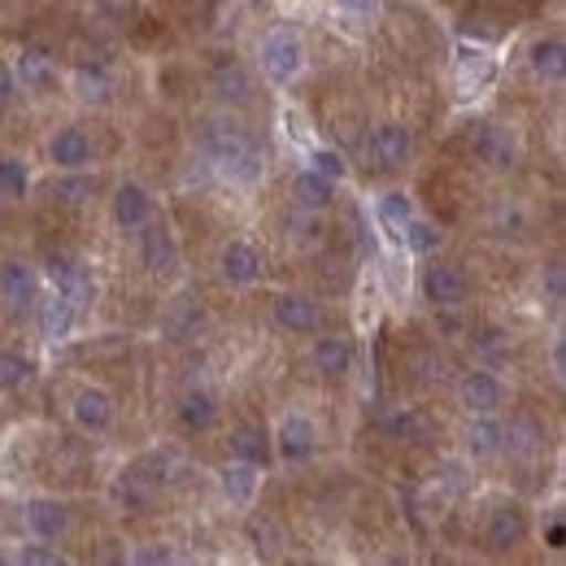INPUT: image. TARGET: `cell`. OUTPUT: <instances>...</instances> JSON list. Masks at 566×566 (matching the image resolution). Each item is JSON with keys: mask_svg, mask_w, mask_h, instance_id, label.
I'll list each match as a JSON object with an SVG mask.
<instances>
[{"mask_svg": "<svg viewBox=\"0 0 566 566\" xmlns=\"http://www.w3.org/2000/svg\"><path fill=\"white\" fill-rule=\"evenodd\" d=\"M170 558H175L170 549H136L132 554V563H170Z\"/></svg>", "mask_w": 566, "mask_h": 566, "instance_id": "42", "label": "cell"}, {"mask_svg": "<svg viewBox=\"0 0 566 566\" xmlns=\"http://www.w3.org/2000/svg\"><path fill=\"white\" fill-rule=\"evenodd\" d=\"M332 192H336V184L332 179H323L318 170H296V179H292V201L301 206L305 213H318L332 206Z\"/></svg>", "mask_w": 566, "mask_h": 566, "instance_id": "27", "label": "cell"}, {"mask_svg": "<svg viewBox=\"0 0 566 566\" xmlns=\"http://www.w3.org/2000/svg\"><path fill=\"white\" fill-rule=\"evenodd\" d=\"M31 379V357L18 349H0V392H18Z\"/></svg>", "mask_w": 566, "mask_h": 566, "instance_id": "33", "label": "cell"}, {"mask_svg": "<svg viewBox=\"0 0 566 566\" xmlns=\"http://www.w3.org/2000/svg\"><path fill=\"white\" fill-rule=\"evenodd\" d=\"M92 192H96V179H92V175H83V170H66L62 179H53V184H49V197H53L57 206H83Z\"/></svg>", "mask_w": 566, "mask_h": 566, "instance_id": "31", "label": "cell"}, {"mask_svg": "<svg viewBox=\"0 0 566 566\" xmlns=\"http://www.w3.org/2000/svg\"><path fill=\"white\" fill-rule=\"evenodd\" d=\"M375 213H379V222H384V227L401 231V227L410 222L415 206H410V197H406V192H384V197H379V206H375Z\"/></svg>", "mask_w": 566, "mask_h": 566, "instance_id": "35", "label": "cell"}, {"mask_svg": "<svg viewBox=\"0 0 566 566\" xmlns=\"http://www.w3.org/2000/svg\"><path fill=\"white\" fill-rule=\"evenodd\" d=\"M0 301H4L9 314L35 310V301H40V275H35L31 262H22V258H4L0 262Z\"/></svg>", "mask_w": 566, "mask_h": 566, "instance_id": "6", "label": "cell"}, {"mask_svg": "<svg viewBox=\"0 0 566 566\" xmlns=\"http://www.w3.org/2000/svg\"><path fill=\"white\" fill-rule=\"evenodd\" d=\"M314 449H318V427L310 415H283L280 427H275V453H280L287 467H296V462H305V458H314Z\"/></svg>", "mask_w": 566, "mask_h": 566, "instance_id": "9", "label": "cell"}, {"mask_svg": "<svg viewBox=\"0 0 566 566\" xmlns=\"http://www.w3.org/2000/svg\"><path fill=\"white\" fill-rule=\"evenodd\" d=\"M218 271H222V280L231 283V287H249V283L262 280V253H258V244H249V240H231V244H222V253H218Z\"/></svg>", "mask_w": 566, "mask_h": 566, "instance_id": "16", "label": "cell"}, {"mask_svg": "<svg viewBox=\"0 0 566 566\" xmlns=\"http://www.w3.org/2000/svg\"><path fill=\"white\" fill-rule=\"evenodd\" d=\"M505 444L518 449V453H536V449H541V431H536L532 419H523V423H514L505 431Z\"/></svg>", "mask_w": 566, "mask_h": 566, "instance_id": "38", "label": "cell"}, {"mask_svg": "<svg viewBox=\"0 0 566 566\" xmlns=\"http://www.w3.org/2000/svg\"><path fill=\"white\" fill-rule=\"evenodd\" d=\"M109 213H114V227L118 231H140L144 222L153 218V197L140 184H118L114 188V201H109Z\"/></svg>", "mask_w": 566, "mask_h": 566, "instance_id": "19", "label": "cell"}, {"mask_svg": "<svg viewBox=\"0 0 566 566\" xmlns=\"http://www.w3.org/2000/svg\"><path fill=\"white\" fill-rule=\"evenodd\" d=\"M71 419L83 436H101V431H109V423H114V397H109L105 388H96V384L78 388L71 401Z\"/></svg>", "mask_w": 566, "mask_h": 566, "instance_id": "13", "label": "cell"}, {"mask_svg": "<svg viewBox=\"0 0 566 566\" xmlns=\"http://www.w3.org/2000/svg\"><path fill=\"white\" fill-rule=\"evenodd\" d=\"M258 66L271 83H292L305 66V49H301V40L292 31H271L262 40V49H258Z\"/></svg>", "mask_w": 566, "mask_h": 566, "instance_id": "4", "label": "cell"}, {"mask_svg": "<svg viewBox=\"0 0 566 566\" xmlns=\"http://www.w3.org/2000/svg\"><path fill=\"white\" fill-rule=\"evenodd\" d=\"M554 375H558V379L566 375V345L563 340H554Z\"/></svg>", "mask_w": 566, "mask_h": 566, "instance_id": "44", "label": "cell"}, {"mask_svg": "<svg viewBox=\"0 0 566 566\" xmlns=\"http://www.w3.org/2000/svg\"><path fill=\"white\" fill-rule=\"evenodd\" d=\"M563 545H566V523L558 518V523L549 527V549H563Z\"/></svg>", "mask_w": 566, "mask_h": 566, "instance_id": "43", "label": "cell"}, {"mask_svg": "<svg viewBox=\"0 0 566 566\" xmlns=\"http://www.w3.org/2000/svg\"><path fill=\"white\" fill-rule=\"evenodd\" d=\"M71 83H74V96H78L83 105H105L109 92H114V78H109L105 66H78Z\"/></svg>", "mask_w": 566, "mask_h": 566, "instance_id": "30", "label": "cell"}, {"mask_svg": "<svg viewBox=\"0 0 566 566\" xmlns=\"http://www.w3.org/2000/svg\"><path fill=\"white\" fill-rule=\"evenodd\" d=\"M49 161L57 170H83L92 161V136L83 127H62L53 140H49Z\"/></svg>", "mask_w": 566, "mask_h": 566, "instance_id": "20", "label": "cell"}, {"mask_svg": "<svg viewBox=\"0 0 566 566\" xmlns=\"http://www.w3.org/2000/svg\"><path fill=\"white\" fill-rule=\"evenodd\" d=\"M410 153H415V136H410L406 123H379V127L366 136V161H370L375 170H384V175L401 170V166L410 161Z\"/></svg>", "mask_w": 566, "mask_h": 566, "instance_id": "3", "label": "cell"}, {"mask_svg": "<svg viewBox=\"0 0 566 566\" xmlns=\"http://www.w3.org/2000/svg\"><path fill=\"white\" fill-rule=\"evenodd\" d=\"M527 541V514L518 501H496L493 510L484 514V545L493 554H510Z\"/></svg>", "mask_w": 566, "mask_h": 566, "instance_id": "5", "label": "cell"}, {"mask_svg": "<svg viewBox=\"0 0 566 566\" xmlns=\"http://www.w3.org/2000/svg\"><path fill=\"white\" fill-rule=\"evenodd\" d=\"M109 493H114V501H118L123 510H148L153 496H157V475L148 471V462H132V467H123V471L114 475Z\"/></svg>", "mask_w": 566, "mask_h": 566, "instance_id": "15", "label": "cell"}, {"mask_svg": "<svg viewBox=\"0 0 566 566\" xmlns=\"http://www.w3.org/2000/svg\"><path fill=\"white\" fill-rule=\"evenodd\" d=\"M458 406L467 415H496L505 406V384L493 370H467L458 384Z\"/></svg>", "mask_w": 566, "mask_h": 566, "instance_id": "12", "label": "cell"}, {"mask_svg": "<svg viewBox=\"0 0 566 566\" xmlns=\"http://www.w3.org/2000/svg\"><path fill=\"white\" fill-rule=\"evenodd\" d=\"M271 314H275V323H280L287 336H314L323 327V310L305 292H280L275 305H271Z\"/></svg>", "mask_w": 566, "mask_h": 566, "instance_id": "11", "label": "cell"}, {"mask_svg": "<svg viewBox=\"0 0 566 566\" xmlns=\"http://www.w3.org/2000/svg\"><path fill=\"white\" fill-rule=\"evenodd\" d=\"M140 266L148 275H170L179 266V244H175V231L161 222V218H148L140 231Z\"/></svg>", "mask_w": 566, "mask_h": 566, "instance_id": "8", "label": "cell"}, {"mask_svg": "<svg viewBox=\"0 0 566 566\" xmlns=\"http://www.w3.org/2000/svg\"><path fill=\"white\" fill-rule=\"evenodd\" d=\"M527 66L532 74L541 78V83H563L566 74V49L558 35H541V40H532V49H527Z\"/></svg>", "mask_w": 566, "mask_h": 566, "instance_id": "25", "label": "cell"}, {"mask_svg": "<svg viewBox=\"0 0 566 566\" xmlns=\"http://www.w3.org/2000/svg\"><path fill=\"white\" fill-rule=\"evenodd\" d=\"M201 327H206V310H201L192 296H175V301L161 310V332H166L170 340H192V336H201Z\"/></svg>", "mask_w": 566, "mask_h": 566, "instance_id": "21", "label": "cell"}, {"mask_svg": "<svg viewBox=\"0 0 566 566\" xmlns=\"http://www.w3.org/2000/svg\"><path fill=\"white\" fill-rule=\"evenodd\" d=\"M27 188H31V170H27V161H22V157H0V197L22 201Z\"/></svg>", "mask_w": 566, "mask_h": 566, "instance_id": "32", "label": "cell"}, {"mask_svg": "<svg viewBox=\"0 0 566 566\" xmlns=\"http://www.w3.org/2000/svg\"><path fill=\"white\" fill-rule=\"evenodd\" d=\"M471 153L475 161H484L489 170H510L518 161V140L510 136V127L501 123H475L471 132Z\"/></svg>", "mask_w": 566, "mask_h": 566, "instance_id": "10", "label": "cell"}, {"mask_svg": "<svg viewBox=\"0 0 566 566\" xmlns=\"http://www.w3.org/2000/svg\"><path fill=\"white\" fill-rule=\"evenodd\" d=\"M310 361H314V370H318L323 379H345V375L354 370V345H349L345 336H318Z\"/></svg>", "mask_w": 566, "mask_h": 566, "instance_id": "23", "label": "cell"}, {"mask_svg": "<svg viewBox=\"0 0 566 566\" xmlns=\"http://www.w3.org/2000/svg\"><path fill=\"white\" fill-rule=\"evenodd\" d=\"M467 453L475 462H493L505 453V423L496 415H475V423L467 427Z\"/></svg>", "mask_w": 566, "mask_h": 566, "instance_id": "22", "label": "cell"}, {"mask_svg": "<svg viewBox=\"0 0 566 566\" xmlns=\"http://www.w3.org/2000/svg\"><path fill=\"white\" fill-rule=\"evenodd\" d=\"M74 318H78V310H74L62 292H53L49 301H35V323H40V336L44 340H66L74 332Z\"/></svg>", "mask_w": 566, "mask_h": 566, "instance_id": "24", "label": "cell"}, {"mask_svg": "<svg viewBox=\"0 0 566 566\" xmlns=\"http://www.w3.org/2000/svg\"><path fill=\"white\" fill-rule=\"evenodd\" d=\"M210 92L227 105H244L253 96V78L244 71V62L231 57V53H218L210 66Z\"/></svg>", "mask_w": 566, "mask_h": 566, "instance_id": "14", "label": "cell"}, {"mask_svg": "<svg viewBox=\"0 0 566 566\" xmlns=\"http://www.w3.org/2000/svg\"><path fill=\"white\" fill-rule=\"evenodd\" d=\"M13 78H18V87H22V92L44 96V92H53V87H57V62H53L44 49L27 44V49L18 53V62H13Z\"/></svg>", "mask_w": 566, "mask_h": 566, "instance_id": "17", "label": "cell"}, {"mask_svg": "<svg viewBox=\"0 0 566 566\" xmlns=\"http://www.w3.org/2000/svg\"><path fill=\"white\" fill-rule=\"evenodd\" d=\"M379 4L384 0H336V9L349 18H370V13H379Z\"/></svg>", "mask_w": 566, "mask_h": 566, "instance_id": "41", "label": "cell"}, {"mask_svg": "<svg viewBox=\"0 0 566 566\" xmlns=\"http://www.w3.org/2000/svg\"><path fill=\"white\" fill-rule=\"evenodd\" d=\"M401 240L410 244V253H436V249H440V231H436L427 218H415V213H410V222L401 227Z\"/></svg>", "mask_w": 566, "mask_h": 566, "instance_id": "34", "label": "cell"}, {"mask_svg": "<svg viewBox=\"0 0 566 566\" xmlns=\"http://www.w3.org/2000/svg\"><path fill=\"white\" fill-rule=\"evenodd\" d=\"M201 144H206V157L227 179H235V184H253L258 179L262 157H258V148H253V140L244 132H235L227 123H210V132H206Z\"/></svg>", "mask_w": 566, "mask_h": 566, "instance_id": "1", "label": "cell"}, {"mask_svg": "<svg viewBox=\"0 0 566 566\" xmlns=\"http://www.w3.org/2000/svg\"><path fill=\"white\" fill-rule=\"evenodd\" d=\"M22 518H27V527H31L40 541H62V536L71 532V510H66L62 501H49V496H31V501L22 505Z\"/></svg>", "mask_w": 566, "mask_h": 566, "instance_id": "18", "label": "cell"}, {"mask_svg": "<svg viewBox=\"0 0 566 566\" xmlns=\"http://www.w3.org/2000/svg\"><path fill=\"white\" fill-rule=\"evenodd\" d=\"M310 170H318V175L332 179V184H340V179L349 175V166H345V157H340L336 148H314V153H310Z\"/></svg>", "mask_w": 566, "mask_h": 566, "instance_id": "36", "label": "cell"}, {"mask_svg": "<svg viewBox=\"0 0 566 566\" xmlns=\"http://www.w3.org/2000/svg\"><path fill=\"white\" fill-rule=\"evenodd\" d=\"M563 292H566L563 262H549V266H545V296H549L554 305H563Z\"/></svg>", "mask_w": 566, "mask_h": 566, "instance_id": "39", "label": "cell"}, {"mask_svg": "<svg viewBox=\"0 0 566 566\" xmlns=\"http://www.w3.org/2000/svg\"><path fill=\"white\" fill-rule=\"evenodd\" d=\"M258 484H262V475H258V467H253V462L231 458V467L222 471V489H227V496H231L235 505H249V501L258 496Z\"/></svg>", "mask_w": 566, "mask_h": 566, "instance_id": "29", "label": "cell"}, {"mask_svg": "<svg viewBox=\"0 0 566 566\" xmlns=\"http://www.w3.org/2000/svg\"><path fill=\"white\" fill-rule=\"evenodd\" d=\"M13 563H22V566H62V563H66V554H62L53 541H44V545H27V549H18V554H13Z\"/></svg>", "mask_w": 566, "mask_h": 566, "instance_id": "37", "label": "cell"}, {"mask_svg": "<svg viewBox=\"0 0 566 566\" xmlns=\"http://www.w3.org/2000/svg\"><path fill=\"white\" fill-rule=\"evenodd\" d=\"M49 280H53V292H62L74 310H87L96 301V275L83 258H71V253H49Z\"/></svg>", "mask_w": 566, "mask_h": 566, "instance_id": "2", "label": "cell"}, {"mask_svg": "<svg viewBox=\"0 0 566 566\" xmlns=\"http://www.w3.org/2000/svg\"><path fill=\"white\" fill-rule=\"evenodd\" d=\"M467 296H471V280L462 266L436 262L423 271V301L431 310H458V305H467Z\"/></svg>", "mask_w": 566, "mask_h": 566, "instance_id": "7", "label": "cell"}, {"mask_svg": "<svg viewBox=\"0 0 566 566\" xmlns=\"http://www.w3.org/2000/svg\"><path fill=\"white\" fill-rule=\"evenodd\" d=\"M175 415L184 431H210L218 423V397L206 392V388H188L179 401H175Z\"/></svg>", "mask_w": 566, "mask_h": 566, "instance_id": "26", "label": "cell"}, {"mask_svg": "<svg viewBox=\"0 0 566 566\" xmlns=\"http://www.w3.org/2000/svg\"><path fill=\"white\" fill-rule=\"evenodd\" d=\"M227 449H231V458L262 467V462L271 458V440H266V427H258V423L231 427V436H227Z\"/></svg>", "mask_w": 566, "mask_h": 566, "instance_id": "28", "label": "cell"}, {"mask_svg": "<svg viewBox=\"0 0 566 566\" xmlns=\"http://www.w3.org/2000/svg\"><path fill=\"white\" fill-rule=\"evenodd\" d=\"M13 96H18V78H13V66H4V62H0V114L13 105Z\"/></svg>", "mask_w": 566, "mask_h": 566, "instance_id": "40", "label": "cell"}]
</instances>
